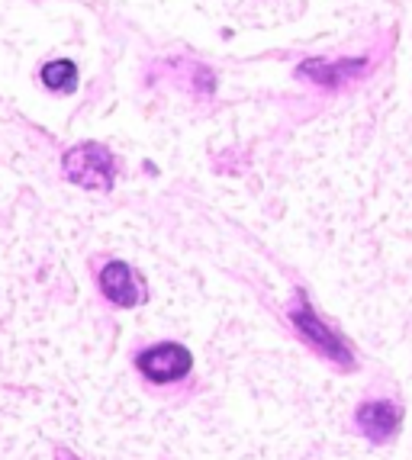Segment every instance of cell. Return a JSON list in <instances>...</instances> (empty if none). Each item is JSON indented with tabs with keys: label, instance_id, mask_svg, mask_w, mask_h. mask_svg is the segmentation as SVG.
I'll list each match as a JSON object with an SVG mask.
<instances>
[{
	"label": "cell",
	"instance_id": "52a82bcc",
	"mask_svg": "<svg viewBox=\"0 0 412 460\" xmlns=\"http://www.w3.org/2000/svg\"><path fill=\"white\" fill-rule=\"evenodd\" d=\"M39 81L55 93H71L77 87V65L71 58H55L46 62L39 71Z\"/></svg>",
	"mask_w": 412,
	"mask_h": 460
},
{
	"label": "cell",
	"instance_id": "7a4b0ae2",
	"mask_svg": "<svg viewBox=\"0 0 412 460\" xmlns=\"http://www.w3.org/2000/svg\"><path fill=\"white\" fill-rule=\"evenodd\" d=\"M61 174L85 190H110L116 181V158L100 142H77L61 155Z\"/></svg>",
	"mask_w": 412,
	"mask_h": 460
},
{
	"label": "cell",
	"instance_id": "8992f818",
	"mask_svg": "<svg viewBox=\"0 0 412 460\" xmlns=\"http://www.w3.org/2000/svg\"><path fill=\"white\" fill-rule=\"evenodd\" d=\"M371 65L364 58H348V62H326V58H309L297 68L300 77H309L316 84L322 87H336V84H345V81H354L361 77Z\"/></svg>",
	"mask_w": 412,
	"mask_h": 460
},
{
	"label": "cell",
	"instance_id": "3957f363",
	"mask_svg": "<svg viewBox=\"0 0 412 460\" xmlns=\"http://www.w3.org/2000/svg\"><path fill=\"white\" fill-rule=\"evenodd\" d=\"M136 367L148 384L168 386L191 374L193 354L184 345H177V341H161V345H152V348H146V351H139Z\"/></svg>",
	"mask_w": 412,
	"mask_h": 460
},
{
	"label": "cell",
	"instance_id": "5b68a950",
	"mask_svg": "<svg viewBox=\"0 0 412 460\" xmlns=\"http://www.w3.org/2000/svg\"><path fill=\"white\" fill-rule=\"evenodd\" d=\"M100 293L120 309H132L146 299V280L126 261H110L100 270Z\"/></svg>",
	"mask_w": 412,
	"mask_h": 460
},
{
	"label": "cell",
	"instance_id": "ba28073f",
	"mask_svg": "<svg viewBox=\"0 0 412 460\" xmlns=\"http://www.w3.org/2000/svg\"><path fill=\"white\" fill-rule=\"evenodd\" d=\"M55 460H77V457L68 451V447H58V451H55Z\"/></svg>",
	"mask_w": 412,
	"mask_h": 460
},
{
	"label": "cell",
	"instance_id": "6da1fadb",
	"mask_svg": "<svg viewBox=\"0 0 412 460\" xmlns=\"http://www.w3.org/2000/svg\"><path fill=\"white\" fill-rule=\"evenodd\" d=\"M291 323L306 345H313L326 361L338 364V367H345V370L354 367V348L348 345V338H342L332 325L322 323L319 313L309 306V299H306L303 293H297V299L291 303Z\"/></svg>",
	"mask_w": 412,
	"mask_h": 460
},
{
	"label": "cell",
	"instance_id": "277c9868",
	"mask_svg": "<svg viewBox=\"0 0 412 460\" xmlns=\"http://www.w3.org/2000/svg\"><path fill=\"white\" fill-rule=\"evenodd\" d=\"M354 422L371 445H387L403 425V409L390 399H367L354 409Z\"/></svg>",
	"mask_w": 412,
	"mask_h": 460
}]
</instances>
